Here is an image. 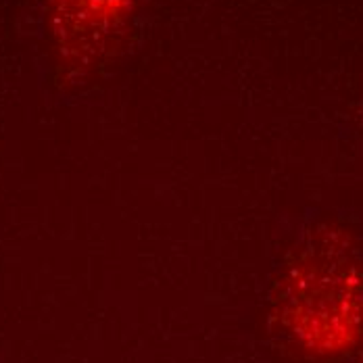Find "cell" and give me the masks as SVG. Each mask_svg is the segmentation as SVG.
<instances>
[{"label":"cell","mask_w":363,"mask_h":363,"mask_svg":"<svg viewBox=\"0 0 363 363\" xmlns=\"http://www.w3.org/2000/svg\"><path fill=\"white\" fill-rule=\"evenodd\" d=\"M357 121H359V132H362L363 136V96L362 101H359V107H357Z\"/></svg>","instance_id":"1"}]
</instances>
